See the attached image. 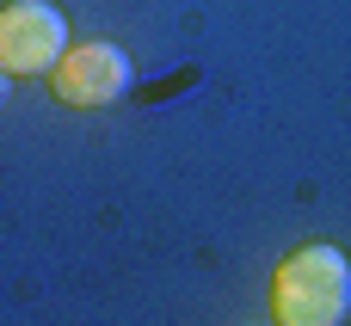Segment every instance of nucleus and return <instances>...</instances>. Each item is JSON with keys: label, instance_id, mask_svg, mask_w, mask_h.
<instances>
[{"label": "nucleus", "instance_id": "obj_1", "mask_svg": "<svg viewBox=\"0 0 351 326\" xmlns=\"http://www.w3.org/2000/svg\"><path fill=\"white\" fill-rule=\"evenodd\" d=\"M278 326H339L351 314V259L327 240L296 247L271 277Z\"/></svg>", "mask_w": 351, "mask_h": 326}, {"label": "nucleus", "instance_id": "obj_2", "mask_svg": "<svg viewBox=\"0 0 351 326\" xmlns=\"http://www.w3.org/2000/svg\"><path fill=\"white\" fill-rule=\"evenodd\" d=\"M130 80H136V62H130L123 43H105V37L99 43H68L62 62L49 68V99L68 105V111H93V105L123 99Z\"/></svg>", "mask_w": 351, "mask_h": 326}, {"label": "nucleus", "instance_id": "obj_3", "mask_svg": "<svg viewBox=\"0 0 351 326\" xmlns=\"http://www.w3.org/2000/svg\"><path fill=\"white\" fill-rule=\"evenodd\" d=\"M68 49V18L49 0H6L0 6V68L6 74H49Z\"/></svg>", "mask_w": 351, "mask_h": 326}, {"label": "nucleus", "instance_id": "obj_4", "mask_svg": "<svg viewBox=\"0 0 351 326\" xmlns=\"http://www.w3.org/2000/svg\"><path fill=\"white\" fill-rule=\"evenodd\" d=\"M6 80H12V74H6V68H0V99H6Z\"/></svg>", "mask_w": 351, "mask_h": 326}]
</instances>
